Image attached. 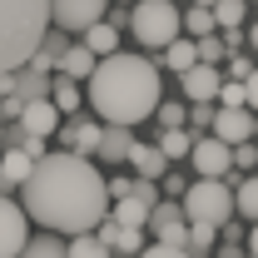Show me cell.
I'll return each mask as SVG.
<instances>
[{"mask_svg": "<svg viewBox=\"0 0 258 258\" xmlns=\"http://www.w3.org/2000/svg\"><path fill=\"white\" fill-rule=\"evenodd\" d=\"M179 85H184V99H189V104H219L224 75H219L214 64H194L189 75H179Z\"/></svg>", "mask_w": 258, "mask_h": 258, "instance_id": "obj_10", "label": "cell"}, {"mask_svg": "<svg viewBox=\"0 0 258 258\" xmlns=\"http://www.w3.org/2000/svg\"><path fill=\"white\" fill-rule=\"evenodd\" d=\"M194 144H199V139H194L189 129H169V134L159 139V154L169 164H174V159H194Z\"/></svg>", "mask_w": 258, "mask_h": 258, "instance_id": "obj_22", "label": "cell"}, {"mask_svg": "<svg viewBox=\"0 0 258 258\" xmlns=\"http://www.w3.org/2000/svg\"><path fill=\"white\" fill-rule=\"evenodd\" d=\"M189 258H209L214 248H219V228H209V224H189Z\"/></svg>", "mask_w": 258, "mask_h": 258, "instance_id": "obj_24", "label": "cell"}, {"mask_svg": "<svg viewBox=\"0 0 258 258\" xmlns=\"http://www.w3.org/2000/svg\"><path fill=\"white\" fill-rule=\"evenodd\" d=\"M194 169H199V179H224L228 169H233V149L219 144L214 134H204V139L194 144Z\"/></svg>", "mask_w": 258, "mask_h": 258, "instance_id": "obj_11", "label": "cell"}, {"mask_svg": "<svg viewBox=\"0 0 258 258\" xmlns=\"http://www.w3.org/2000/svg\"><path fill=\"white\" fill-rule=\"evenodd\" d=\"M99 134H104L99 119H75V124H64L60 129V154L90 159V154H99Z\"/></svg>", "mask_w": 258, "mask_h": 258, "instance_id": "obj_9", "label": "cell"}, {"mask_svg": "<svg viewBox=\"0 0 258 258\" xmlns=\"http://www.w3.org/2000/svg\"><path fill=\"white\" fill-rule=\"evenodd\" d=\"M20 129L30 139H50V134H60V109L50 99H35V104H25V114H20Z\"/></svg>", "mask_w": 258, "mask_h": 258, "instance_id": "obj_15", "label": "cell"}, {"mask_svg": "<svg viewBox=\"0 0 258 258\" xmlns=\"http://www.w3.org/2000/svg\"><path fill=\"white\" fill-rule=\"evenodd\" d=\"M219 109H248V95H243V85L224 80V90H219Z\"/></svg>", "mask_w": 258, "mask_h": 258, "instance_id": "obj_32", "label": "cell"}, {"mask_svg": "<svg viewBox=\"0 0 258 258\" xmlns=\"http://www.w3.org/2000/svg\"><path fill=\"white\" fill-rule=\"evenodd\" d=\"M253 144H258V119H253Z\"/></svg>", "mask_w": 258, "mask_h": 258, "instance_id": "obj_43", "label": "cell"}, {"mask_svg": "<svg viewBox=\"0 0 258 258\" xmlns=\"http://www.w3.org/2000/svg\"><path fill=\"white\" fill-rule=\"evenodd\" d=\"M129 30L139 45H149V50H169L179 30H184V10L174 5V0H139L134 10H129Z\"/></svg>", "mask_w": 258, "mask_h": 258, "instance_id": "obj_4", "label": "cell"}, {"mask_svg": "<svg viewBox=\"0 0 258 258\" xmlns=\"http://www.w3.org/2000/svg\"><path fill=\"white\" fill-rule=\"evenodd\" d=\"M248 45H253V50H258V25H248Z\"/></svg>", "mask_w": 258, "mask_h": 258, "instance_id": "obj_42", "label": "cell"}, {"mask_svg": "<svg viewBox=\"0 0 258 258\" xmlns=\"http://www.w3.org/2000/svg\"><path fill=\"white\" fill-rule=\"evenodd\" d=\"M214 258H243V253H238V248H228V243H219V253H214Z\"/></svg>", "mask_w": 258, "mask_h": 258, "instance_id": "obj_40", "label": "cell"}, {"mask_svg": "<svg viewBox=\"0 0 258 258\" xmlns=\"http://www.w3.org/2000/svg\"><path fill=\"white\" fill-rule=\"evenodd\" d=\"M129 164H134V179H169V159L159 154V144H134V154H129Z\"/></svg>", "mask_w": 258, "mask_h": 258, "instance_id": "obj_18", "label": "cell"}, {"mask_svg": "<svg viewBox=\"0 0 258 258\" xmlns=\"http://www.w3.org/2000/svg\"><path fill=\"white\" fill-rule=\"evenodd\" d=\"M164 194H169V199H174V194H189V179H179V174H169V179H164Z\"/></svg>", "mask_w": 258, "mask_h": 258, "instance_id": "obj_37", "label": "cell"}, {"mask_svg": "<svg viewBox=\"0 0 258 258\" xmlns=\"http://www.w3.org/2000/svg\"><path fill=\"white\" fill-rule=\"evenodd\" d=\"M109 0H50V25L64 35H90L104 20Z\"/></svg>", "mask_w": 258, "mask_h": 258, "instance_id": "obj_6", "label": "cell"}, {"mask_svg": "<svg viewBox=\"0 0 258 258\" xmlns=\"http://www.w3.org/2000/svg\"><path fill=\"white\" fill-rule=\"evenodd\" d=\"M149 228H154V243H164V248H184V243H189L184 204H179V199H164L159 209L149 214Z\"/></svg>", "mask_w": 258, "mask_h": 258, "instance_id": "obj_7", "label": "cell"}, {"mask_svg": "<svg viewBox=\"0 0 258 258\" xmlns=\"http://www.w3.org/2000/svg\"><path fill=\"white\" fill-rule=\"evenodd\" d=\"M30 243V224H25V209L15 199H0V258H20Z\"/></svg>", "mask_w": 258, "mask_h": 258, "instance_id": "obj_8", "label": "cell"}, {"mask_svg": "<svg viewBox=\"0 0 258 258\" xmlns=\"http://www.w3.org/2000/svg\"><path fill=\"white\" fill-rule=\"evenodd\" d=\"M214 119H219V104H189V124L194 129H209L214 134Z\"/></svg>", "mask_w": 258, "mask_h": 258, "instance_id": "obj_33", "label": "cell"}, {"mask_svg": "<svg viewBox=\"0 0 258 258\" xmlns=\"http://www.w3.org/2000/svg\"><path fill=\"white\" fill-rule=\"evenodd\" d=\"M99 238L109 243V253H129V258H139L149 243H144V228H119L114 219H104L99 224Z\"/></svg>", "mask_w": 258, "mask_h": 258, "instance_id": "obj_16", "label": "cell"}, {"mask_svg": "<svg viewBox=\"0 0 258 258\" xmlns=\"http://www.w3.org/2000/svg\"><path fill=\"white\" fill-rule=\"evenodd\" d=\"M214 25L219 30H243V0H214Z\"/></svg>", "mask_w": 258, "mask_h": 258, "instance_id": "obj_27", "label": "cell"}, {"mask_svg": "<svg viewBox=\"0 0 258 258\" xmlns=\"http://www.w3.org/2000/svg\"><path fill=\"white\" fill-rule=\"evenodd\" d=\"M50 104H55L60 114H75V109L85 104V95H80V85H75V80H64V75H55V90H50Z\"/></svg>", "mask_w": 258, "mask_h": 258, "instance_id": "obj_23", "label": "cell"}, {"mask_svg": "<svg viewBox=\"0 0 258 258\" xmlns=\"http://www.w3.org/2000/svg\"><path fill=\"white\" fill-rule=\"evenodd\" d=\"M228 55V45L219 40V35H209V40H199V64H214L219 70V60Z\"/></svg>", "mask_w": 258, "mask_h": 258, "instance_id": "obj_31", "label": "cell"}, {"mask_svg": "<svg viewBox=\"0 0 258 258\" xmlns=\"http://www.w3.org/2000/svg\"><path fill=\"white\" fill-rule=\"evenodd\" d=\"M124 20H129V15H119V10H114V20H99V25L85 35L80 45H85L95 60H109V55H119V25H124Z\"/></svg>", "mask_w": 258, "mask_h": 258, "instance_id": "obj_14", "label": "cell"}, {"mask_svg": "<svg viewBox=\"0 0 258 258\" xmlns=\"http://www.w3.org/2000/svg\"><path fill=\"white\" fill-rule=\"evenodd\" d=\"M114 224L119 228H149V209H144L139 199H119V204H114Z\"/></svg>", "mask_w": 258, "mask_h": 258, "instance_id": "obj_25", "label": "cell"}, {"mask_svg": "<svg viewBox=\"0 0 258 258\" xmlns=\"http://www.w3.org/2000/svg\"><path fill=\"white\" fill-rule=\"evenodd\" d=\"M70 258H114V253L99 233H85V238H70Z\"/></svg>", "mask_w": 258, "mask_h": 258, "instance_id": "obj_29", "label": "cell"}, {"mask_svg": "<svg viewBox=\"0 0 258 258\" xmlns=\"http://www.w3.org/2000/svg\"><path fill=\"white\" fill-rule=\"evenodd\" d=\"M154 119H159L164 134H169V129H184L189 124V104H169V99H164L159 109H154Z\"/></svg>", "mask_w": 258, "mask_h": 258, "instance_id": "obj_30", "label": "cell"}, {"mask_svg": "<svg viewBox=\"0 0 258 258\" xmlns=\"http://www.w3.org/2000/svg\"><path fill=\"white\" fill-rule=\"evenodd\" d=\"M0 134H5V124H0Z\"/></svg>", "mask_w": 258, "mask_h": 258, "instance_id": "obj_44", "label": "cell"}, {"mask_svg": "<svg viewBox=\"0 0 258 258\" xmlns=\"http://www.w3.org/2000/svg\"><path fill=\"white\" fill-rule=\"evenodd\" d=\"M50 90H55V80H50L45 70H35V64H25V70H15V75H10V95L20 99V104L50 99Z\"/></svg>", "mask_w": 258, "mask_h": 258, "instance_id": "obj_13", "label": "cell"}, {"mask_svg": "<svg viewBox=\"0 0 258 258\" xmlns=\"http://www.w3.org/2000/svg\"><path fill=\"white\" fill-rule=\"evenodd\" d=\"M134 134L129 129H114V124H104V134H99V154L95 159H104V164H129V154H134Z\"/></svg>", "mask_w": 258, "mask_h": 258, "instance_id": "obj_17", "label": "cell"}, {"mask_svg": "<svg viewBox=\"0 0 258 258\" xmlns=\"http://www.w3.org/2000/svg\"><path fill=\"white\" fill-rule=\"evenodd\" d=\"M253 109H219V119H214V139L228 144V149H238V144H248L253 139Z\"/></svg>", "mask_w": 258, "mask_h": 258, "instance_id": "obj_12", "label": "cell"}, {"mask_svg": "<svg viewBox=\"0 0 258 258\" xmlns=\"http://www.w3.org/2000/svg\"><path fill=\"white\" fill-rule=\"evenodd\" d=\"M95 70H99V60L85 50V45H70V55L60 60V75H64V80H75V85H80V80L90 85V80H95Z\"/></svg>", "mask_w": 258, "mask_h": 258, "instance_id": "obj_19", "label": "cell"}, {"mask_svg": "<svg viewBox=\"0 0 258 258\" xmlns=\"http://www.w3.org/2000/svg\"><path fill=\"white\" fill-rule=\"evenodd\" d=\"M20 258H70V243H64L60 233H35Z\"/></svg>", "mask_w": 258, "mask_h": 258, "instance_id": "obj_21", "label": "cell"}, {"mask_svg": "<svg viewBox=\"0 0 258 258\" xmlns=\"http://www.w3.org/2000/svg\"><path fill=\"white\" fill-rule=\"evenodd\" d=\"M184 219L189 224L224 228L233 219V189H228L224 179H199V184H189V194H184Z\"/></svg>", "mask_w": 258, "mask_h": 258, "instance_id": "obj_5", "label": "cell"}, {"mask_svg": "<svg viewBox=\"0 0 258 258\" xmlns=\"http://www.w3.org/2000/svg\"><path fill=\"white\" fill-rule=\"evenodd\" d=\"M20 209L25 219L45 224V233H70V238H85L104 224V209H109V184L99 179V169L90 159H75V154H50V159L35 164L30 184L20 189Z\"/></svg>", "mask_w": 258, "mask_h": 258, "instance_id": "obj_1", "label": "cell"}, {"mask_svg": "<svg viewBox=\"0 0 258 258\" xmlns=\"http://www.w3.org/2000/svg\"><path fill=\"white\" fill-rule=\"evenodd\" d=\"M233 169H258V144H253V139L233 149Z\"/></svg>", "mask_w": 258, "mask_h": 258, "instance_id": "obj_35", "label": "cell"}, {"mask_svg": "<svg viewBox=\"0 0 258 258\" xmlns=\"http://www.w3.org/2000/svg\"><path fill=\"white\" fill-rule=\"evenodd\" d=\"M164 64L174 70V75H189L194 64H199V40H189V35H179L169 50H164Z\"/></svg>", "mask_w": 258, "mask_h": 258, "instance_id": "obj_20", "label": "cell"}, {"mask_svg": "<svg viewBox=\"0 0 258 258\" xmlns=\"http://www.w3.org/2000/svg\"><path fill=\"white\" fill-rule=\"evenodd\" d=\"M219 238H224L228 248H238V238H243V228H238V224H224V228H219Z\"/></svg>", "mask_w": 258, "mask_h": 258, "instance_id": "obj_38", "label": "cell"}, {"mask_svg": "<svg viewBox=\"0 0 258 258\" xmlns=\"http://www.w3.org/2000/svg\"><path fill=\"white\" fill-rule=\"evenodd\" d=\"M184 30H189V40H209V35H214V10L189 5V10H184Z\"/></svg>", "mask_w": 258, "mask_h": 258, "instance_id": "obj_28", "label": "cell"}, {"mask_svg": "<svg viewBox=\"0 0 258 258\" xmlns=\"http://www.w3.org/2000/svg\"><path fill=\"white\" fill-rule=\"evenodd\" d=\"M0 154H5V149H0Z\"/></svg>", "mask_w": 258, "mask_h": 258, "instance_id": "obj_45", "label": "cell"}, {"mask_svg": "<svg viewBox=\"0 0 258 258\" xmlns=\"http://www.w3.org/2000/svg\"><path fill=\"white\" fill-rule=\"evenodd\" d=\"M90 109L99 114V124L134 129L139 119H154V109L164 104V80L159 64H149L144 55H109L99 60L95 80H90Z\"/></svg>", "mask_w": 258, "mask_h": 258, "instance_id": "obj_2", "label": "cell"}, {"mask_svg": "<svg viewBox=\"0 0 258 258\" xmlns=\"http://www.w3.org/2000/svg\"><path fill=\"white\" fill-rule=\"evenodd\" d=\"M253 70H258V64L248 60V55H228V75H233V85H248Z\"/></svg>", "mask_w": 258, "mask_h": 258, "instance_id": "obj_34", "label": "cell"}, {"mask_svg": "<svg viewBox=\"0 0 258 258\" xmlns=\"http://www.w3.org/2000/svg\"><path fill=\"white\" fill-rule=\"evenodd\" d=\"M243 95H248V109H258V70H253V80L243 85Z\"/></svg>", "mask_w": 258, "mask_h": 258, "instance_id": "obj_39", "label": "cell"}, {"mask_svg": "<svg viewBox=\"0 0 258 258\" xmlns=\"http://www.w3.org/2000/svg\"><path fill=\"white\" fill-rule=\"evenodd\" d=\"M233 209H238L243 219H253V224H258V174L238 179V194H233Z\"/></svg>", "mask_w": 258, "mask_h": 258, "instance_id": "obj_26", "label": "cell"}, {"mask_svg": "<svg viewBox=\"0 0 258 258\" xmlns=\"http://www.w3.org/2000/svg\"><path fill=\"white\" fill-rule=\"evenodd\" d=\"M243 5H248V0H243Z\"/></svg>", "mask_w": 258, "mask_h": 258, "instance_id": "obj_46", "label": "cell"}, {"mask_svg": "<svg viewBox=\"0 0 258 258\" xmlns=\"http://www.w3.org/2000/svg\"><path fill=\"white\" fill-rule=\"evenodd\" d=\"M248 258H258V224H253V233H248Z\"/></svg>", "mask_w": 258, "mask_h": 258, "instance_id": "obj_41", "label": "cell"}, {"mask_svg": "<svg viewBox=\"0 0 258 258\" xmlns=\"http://www.w3.org/2000/svg\"><path fill=\"white\" fill-rule=\"evenodd\" d=\"M50 35V0H0V75H15L40 55Z\"/></svg>", "mask_w": 258, "mask_h": 258, "instance_id": "obj_3", "label": "cell"}, {"mask_svg": "<svg viewBox=\"0 0 258 258\" xmlns=\"http://www.w3.org/2000/svg\"><path fill=\"white\" fill-rule=\"evenodd\" d=\"M139 258H189V248H164V243H149Z\"/></svg>", "mask_w": 258, "mask_h": 258, "instance_id": "obj_36", "label": "cell"}]
</instances>
